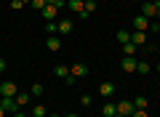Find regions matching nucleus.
Listing matches in <instances>:
<instances>
[{"label": "nucleus", "mask_w": 160, "mask_h": 117, "mask_svg": "<svg viewBox=\"0 0 160 117\" xmlns=\"http://www.w3.org/2000/svg\"><path fill=\"white\" fill-rule=\"evenodd\" d=\"M131 43H133V45H139V48H142V45L147 43V37H144V32H139V29H133V32H131Z\"/></svg>", "instance_id": "obj_13"}, {"label": "nucleus", "mask_w": 160, "mask_h": 117, "mask_svg": "<svg viewBox=\"0 0 160 117\" xmlns=\"http://www.w3.org/2000/svg\"><path fill=\"white\" fill-rule=\"evenodd\" d=\"M133 29L147 32V29H149V19H147V16H136V19H133Z\"/></svg>", "instance_id": "obj_11"}, {"label": "nucleus", "mask_w": 160, "mask_h": 117, "mask_svg": "<svg viewBox=\"0 0 160 117\" xmlns=\"http://www.w3.org/2000/svg\"><path fill=\"white\" fill-rule=\"evenodd\" d=\"M149 69H152V67H149V61H136V72L139 75H149Z\"/></svg>", "instance_id": "obj_20"}, {"label": "nucleus", "mask_w": 160, "mask_h": 117, "mask_svg": "<svg viewBox=\"0 0 160 117\" xmlns=\"http://www.w3.org/2000/svg\"><path fill=\"white\" fill-rule=\"evenodd\" d=\"M115 37H118V43H120V45L131 43V32H126V29H118V35H115Z\"/></svg>", "instance_id": "obj_17"}, {"label": "nucleus", "mask_w": 160, "mask_h": 117, "mask_svg": "<svg viewBox=\"0 0 160 117\" xmlns=\"http://www.w3.org/2000/svg\"><path fill=\"white\" fill-rule=\"evenodd\" d=\"M13 117H27V115H24V112H16V115H13Z\"/></svg>", "instance_id": "obj_33"}, {"label": "nucleus", "mask_w": 160, "mask_h": 117, "mask_svg": "<svg viewBox=\"0 0 160 117\" xmlns=\"http://www.w3.org/2000/svg\"><path fill=\"white\" fill-rule=\"evenodd\" d=\"M136 53H139V45H133V43L123 45V56H136Z\"/></svg>", "instance_id": "obj_19"}, {"label": "nucleus", "mask_w": 160, "mask_h": 117, "mask_svg": "<svg viewBox=\"0 0 160 117\" xmlns=\"http://www.w3.org/2000/svg\"><path fill=\"white\" fill-rule=\"evenodd\" d=\"M46 32H48V35H56V22H48V24H46Z\"/></svg>", "instance_id": "obj_27"}, {"label": "nucleus", "mask_w": 160, "mask_h": 117, "mask_svg": "<svg viewBox=\"0 0 160 117\" xmlns=\"http://www.w3.org/2000/svg\"><path fill=\"white\" fill-rule=\"evenodd\" d=\"M155 13H158V0H155V3H144L142 6V16H155Z\"/></svg>", "instance_id": "obj_12"}, {"label": "nucleus", "mask_w": 160, "mask_h": 117, "mask_svg": "<svg viewBox=\"0 0 160 117\" xmlns=\"http://www.w3.org/2000/svg\"><path fill=\"white\" fill-rule=\"evenodd\" d=\"M46 6H56V8H62V6H64V0H46Z\"/></svg>", "instance_id": "obj_28"}, {"label": "nucleus", "mask_w": 160, "mask_h": 117, "mask_svg": "<svg viewBox=\"0 0 160 117\" xmlns=\"http://www.w3.org/2000/svg\"><path fill=\"white\" fill-rule=\"evenodd\" d=\"M0 117H8V112H6V109H3V106H0Z\"/></svg>", "instance_id": "obj_31"}, {"label": "nucleus", "mask_w": 160, "mask_h": 117, "mask_svg": "<svg viewBox=\"0 0 160 117\" xmlns=\"http://www.w3.org/2000/svg\"><path fill=\"white\" fill-rule=\"evenodd\" d=\"M131 117H147V109H133Z\"/></svg>", "instance_id": "obj_29"}, {"label": "nucleus", "mask_w": 160, "mask_h": 117, "mask_svg": "<svg viewBox=\"0 0 160 117\" xmlns=\"http://www.w3.org/2000/svg\"><path fill=\"white\" fill-rule=\"evenodd\" d=\"M3 69H6V59H0V72H3Z\"/></svg>", "instance_id": "obj_30"}, {"label": "nucleus", "mask_w": 160, "mask_h": 117, "mask_svg": "<svg viewBox=\"0 0 160 117\" xmlns=\"http://www.w3.org/2000/svg\"><path fill=\"white\" fill-rule=\"evenodd\" d=\"M29 6H32L35 11L40 13V11H43V8H46V0H29Z\"/></svg>", "instance_id": "obj_23"}, {"label": "nucleus", "mask_w": 160, "mask_h": 117, "mask_svg": "<svg viewBox=\"0 0 160 117\" xmlns=\"http://www.w3.org/2000/svg\"><path fill=\"white\" fill-rule=\"evenodd\" d=\"M16 83H11V80H3L0 83V99H16Z\"/></svg>", "instance_id": "obj_1"}, {"label": "nucleus", "mask_w": 160, "mask_h": 117, "mask_svg": "<svg viewBox=\"0 0 160 117\" xmlns=\"http://www.w3.org/2000/svg\"><path fill=\"white\" fill-rule=\"evenodd\" d=\"M80 104H83V106H91V104H93V99H91L88 93H83V96H80Z\"/></svg>", "instance_id": "obj_26"}, {"label": "nucleus", "mask_w": 160, "mask_h": 117, "mask_svg": "<svg viewBox=\"0 0 160 117\" xmlns=\"http://www.w3.org/2000/svg\"><path fill=\"white\" fill-rule=\"evenodd\" d=\"M67 117H78V115H75V112H69V115H67Z\"/></svg>", "instance_id": "obj_34"}, {"label": "nucleus", "mask_w": 160, "mask_h": 117, "mask_svg": "<svg viewBox=\"0 0 160 117\" xmlns=\"http://www.w3.org/2000/svg\"><path fill=\"white\" fill-rule=\"evenodd\" d=\"M147 104L149 101L144 99V96H136V99H133V109H147Z\"/></svg>", "instance_id": "obj_21"}, {"label": "nucleus", "mask_w": 160, "mask_h": 117, "mask_svg": "<svg viewBox=\"0 0 160 117\" xmlns=\"http://www.w3.org/2000/svg\"><path fill=\"white\" fill-rule=\"evenodd\" d=\"M0 83H3V80H0Z\"/></svg>", "instance_id": "obj_39"}, {"label": "nucleus", "mask_w": 160, "mask_h": 117, "mask_svg": "<svg viewBox=\"0 0 160 117\" xmlns=\"http://www.w3.org/2000/svg\"><path fill=\"white\" fill-rule=\"evenodd\" d=\"M118 115H126V117H131L133 115V101H118Z\"/></svg>", "instance_id": "obj_7"}, {"label": "nucleus", "mask_w": 160, "mask_h": 117, "mask_svg": "<svg viewBox=\"0 0 160 117\" xmlns=\"http://www.w3.org/2000/svg\"><path fill=\"white\" fill-rule=\"evenodd\" d=\"M115 93H118L115 83H102V85H99V96H102V99H112Z\"/></svg>", "instance_id": "obj_5"}, {"label": "nucleus", "mask_w": 160, "mask_h": 117, "mask_svg": "<svg viewBox=\"0 0 160 117\" xmlns=\"http://www.w3.org/2000/svg\"><path fill=\"white\" fill-rule=\"evenodd\" d=\"M46 48L51 51V53H59V48H62V37H56V35H51V37L46 40Z\"/></svg>", "instance_id": "obj_9"}, {"label": "nucleus", "mask_w": 160, "mask_h": 117, "mask_svg": "<svg viewBox=\"0 0 160 117\" xmlns=\"http://www.w3.org/2000/svg\"><path fill=\"white\" fill-rule=\"evenodd\" d=\"M29 93H32V96H38V99H40V96H43V85H40V83H35L32 88H29Z\"/></svg>", "instance_id": "obj_24"}, {"label": "nucleus", "mask_w": 160, "mask_h": 117, "mask_svg": "<svg viewBox=\"0 0 160 117\" xmlns=\"http://www.w3.org/2000/svg\"><path fill=\"white\" fill-rule=\"evenodd\" d=\"M115 115H118V106H115L112 101H107V104L102 106V117H115Z\"/></svg>", "instance_id": "obj_14"}, {"label": "nucleus", "mask_w": 160, "mask_h": 117, "mask_svg": "<svg viewBox=\"0 0 160 117\" xmlns=\"http://www.w3.org/2000/svg\"><path fill=\"white\" fill-rule=\"evenodd\" d=\"M72 29H75L72 19H62V22L56 24V35H72Z\"/></svg>", "instance_id": "obj_6"}, {"label": "nucleus", "mask_w": 160, "mask_h": 117, "mask_svg": "<svg viewBox=\"0 0 160 117\" xmlns=\"http://www.w3.org/2000/svg\"><path fill=\"white\" fill-rule=\"evenodd\" d=\"M115 117H126V115H115Z\"/></svg>", "instance_id": "obj_35"}, {"label": "nucleus", "mask_w": 160, "mask_h": 117, "mask_svg": "<svg viewBox=\"0 0 160 117\" xmlns=\"http://www.w3.org/2000/svg\"><path fill=\"white\" fill-rule=\"evenodd\" d=\"M136 56H123V61H120V67H123V72H128V75H133L136 72Z\"/></svg>", "instance_id": "obj_3"}, {"label": "nucleus", "mask_w": 160, "mask_h": 117, "mask_svg": "<svg viewBox=\"0 0 160 117\" xmlns=\"http://www.w3.org/2000/svg\"><path fill=\"white\" fill-rule=\"evenodd\" d=\"M86 75H88V67H86V64H72V67H69V77H72V83H75L78 77H86Z\"/></svg>", "instance_id": "obj_4"}, {"label": "nucleus", "mask_w": 160, "mask_h": 117, "mask_svg": "<svg viewBox=\"0 0 160 117\" xmlns=\"http://www.w3.org/2000/svg\"><path fill=\"white\" fill-rule=\"evenodd\" d=\"M155 19H160V0H158V13H155Z\"/></svg>", "instance_id": "obj_32"}, {"label": "nucleus", "mask_w": 160, "mask_h": 117, "mask_svg": "<svg viewBox=\"0 0 160 117\" xmlns=\"http://www.w3.org/2000/svg\"><path fill=\"white\" fill-rule=\"evenodd\" d=\"M0 106H3V109L8 112V115H16V99H0Z\"/></svg>", "instance_id": "obj_10"}, {"label": "nucleus", "mask_w": 160, "mask_h": 117, "mask_svg": "<svg viewBox=\"0 0 160 117\" xmlns=\"http://www.w3.org/2000/svg\"><path fill=\"white\" fill-rule=\"evenodd\" d=\"M53 75H56L59 80H64L67 85H72V77H69V67L67 64H56V67H53Z\"/></svg>", "instance_id": "obj_2"}, {"label": "nucleus", "mask_w": 160, "mask_h": 117, "mask_svg": "<svg viewBox=\"0 0 160 117\" xmlns=\"http://www.w3.org/2000/svg\"><path fill=\"white\" fill-rule=\"evenodd\" d=\"M93 11H96V3H93V0H88V3H86V8H83V13H80V19H88Z\"/></svg>", "instance_id": "obj_18"}, {"label": "nucleus", "mask_w": 160, "mask_h": 117, "mask_svg": "<svg viewBox=\"0 0 160 117\" xmlns=\"http://www.w3.org/2000/svg\"><path fill=\"white\" fill-rule=\"evenodd\" d=\"M32 115L35 117H48V112H46V106H43V104H35L32 106Z\"/></svg>", "instance_id": "obj_22"}, {"label": "nucleus", "mask_w": 160, "mask_h": 117, "mask_svg": "<svg viewBox=\"0 0 160 117\" xmlns=\"http://www.w3.org/2000/svg\"><path fill=\"white\" fill-rule=\"evenodd\" d=\"M67 6H69V11H72V13H83L86 3H83V0H67Z\"/></svg>", "instance_id": "obj_15"}, {"label": "nucleus", "mask_w": 160, "mask_h": 117, "mask_svg": "<svg viewBox=\"0 0 160 117\" xmlns=\"http://www.w3.org/2000/svg\"><path fill=\"white\" fill-rule=\"evenodd\" d=\"M158 69H160V64H158Z\"/></svg>", "instance_id": "obj_38"}, {"label": "nucleus", "mask_w": 160, "mask_h": 117, "mask_svg": "<svg viewBox=\"0 0 160 117\" xmlns=\"http://www.w3.org/2000/svg\"><path fill=\"white\" fill-rule=\"evenodd\" d=\"M16 104H19V106L32 104V93H16Z\"/></svg>", "instance_id": "obj_16"}, {"label": "nucleus", "mask_w": 160, "mask_h": 117, "mask_svg": "<svg viewBox=\"0 0 160 117\" xmlns=\"http://www.w3.org/2000/svg\"><path fill=\"white\" fill-rule=\"evenodd\" d=\"M158 24H160V22H158ZM158 32H160V27H158Z\"/></svg>", "instance_id": "obj_36"}, {"label": "nucleus", "mask_w": 160, "mask_h": 117, "mask_svg": "<svg viewBox=\"0 0 160 117\" xmlns=\"http://www.w3.org/2000/svg\"><path fill=\"white\" fill-rule=\"evenodd\" d=\"M83 3H88V0H83Z\"/></svg>", "instance_id": "obj_37"}, {"label": "nucleus", "mask_w": 160, "mask_h": 117, "mask_svg": "<svg viewBox=\"0 0 160 117\" xmlns=\"http://www.w3.org/2000/svg\"><path fill=\"white\" fill-rule=\"evenodd\" d=\"M27 3H29V0H11V8H13V11H19V8H24Z\"/></svg>", "instance_id": "obj_25"}, {"label": "nucleus", "mask_w": 160, "mask_h": 117, "mask_svg": "<svg viewBox=\"0 0 160 117\" xmlns=\"http://www.w3.org/2000/svg\"><path fill=\"white\" fill-rule=\"evenodd\" d=\"M40 16L46 19V22H53V19L59 16V8H56V6H46L43 11H40Z\"/></svg>", "instance_id": "obj_8"}]
</instances>
